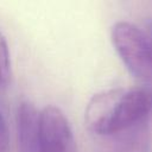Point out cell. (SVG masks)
I'll return each instance as SVG.
<instances>
[{
	"label": "cell",
	"mask_w": 152,
	"mask_h": 152,
	"mask_svg": "<svg viewBox=\"0 0 152 152\" xmlns=\"http://www.w3.org/2000/svg\"><path fill=\"white\" fill-rule=\"evenodd\" d=\"M152 108V96L138 88H114L95 94L84 109L87 128L113 135L140 124Z\"/></svg>",
	"instance_id": "1"
},
{
	"label": "cell",
	"mask_w": 152,
	"mask_h": 152,
	"mask_svg": "<svg viewBox=\"0 0 152 152\" xmlns=\"http://www.w3.org/2000/svg\"><path fill=\"white\" fill-rule=\"evenodd\" d=\"M110 40L128 71L138 80L152 83L151 36L132 23L118 21L112 26Z\"/></svg>",
	"instance_id": "2"
},
{
	"label": "cell",
	"mask_w": 152,
	"mask_h": 152,
	"mask_svg": "<svg viewBox=\"0 0 152 152\" xmlns=\"http://www.w3.org/2000/svg\"><path fill=\"white\" fill-rule=\"evenodd\" d=\"M38 152H75V140L69 121L56 106H46L40 110Z\"/></svg>",
	"instance_id": "3"
},
{
	"label": "cell",
	"mask_w": 152,
	"mask_h": 152,
	"mask_svg": "<svg viewBox=\"0 0 152 152\" xmlns=\"http://www.w3.org/2000/svg\"><path fill=\"white\" fill-rule=\"evenodd\" d=\"M17 135L19 152H38L40 137V110L24 100L17 108Z\"/></svg>",
	"instance_id": "4"
},
{
	"label": "cell",
	"mask_w": 152,
	"mask_h": 152,
	"mask_svg": "<svg viewBox=\"0 0 152 152\" xmlns=\"http://www.w3.org/2000/svg\"><path fill=\"white\" fill-rule=\"evenodd\" d=\"M10 81H11L10 50L5 36L0 31V89L6 88Z\"/></svg>",
	"instance_id": "5"
},
{
	"label": "cell",
	"mask_w": 152,
	"mask_h": 152,
	"mask_svg": "<svg viewBox=\"0 0 152 152\" xmlns=\"http://www.w3.org/2000/svg\"><path fill=\"white\" fill-rule=\"evenodd\" d=\"M10 146V135L6 121L0 113V152H8Z\"/></svg>",
	"instance_id": "6"
},
{
	"label": "cell",
	"mask_w": 152,
	"mask_h": 152,
	"mask_svg": "<svg viewBox=\"0 0 152 152\" xmlns=\"http://www.w3.org/2000/svg\"><path fill=\"white\" fill-rule=\"evenodd\" d=\"M147 31H148V33H150V36L152 38V19H150L147 21Z\"/></svg>",
	"instance_id": "7"
}]
</instances>
